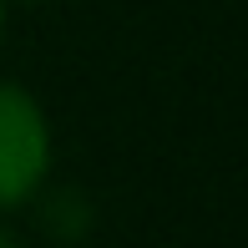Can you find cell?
<instances>
[{
    "mask_svg": "<svg viewBox=\"0 0 248 248\" xmlns=\"http://www.w3.org/2000/svg\"><path fill=\"white\" fill-rule=\"evenodd\" d=\"M0 31H5V0H0Z\"/></svg>",
    "mask_w": 248,
    "mask_h": 248,
    "instance_id": "3957f363",
    "label": "cell"
},
{
    "mask_svg": "<svg viewBox=\"0 0 248 248\" xmlns=\"http://www.w3.org/2000/svg\"><path fill=\"white\" fill-rule=\"evenodd\" d=\"M0 248H20V238H16L10 228H5V223H0Z\"/></svg>",
    "mask_w": 248,
    "mask_h": 248,
    "instance_id": "7a4b0ae2",
    "label": "cell"
},
{
    "mask_svg": "<svg viewBox=\"0 0 248 248\" xmlns=\"http://www.w3.org/2000/svg\"><path fill=\"white\" fill-rule=\"evenodd\" d=\"M51 172V122L41 101L16 81H0V213L41 193Z\"/></svg>",
    "mask_w": 248,
    "mask_h": 248,
    "instance_id": "6da1fadb",
    "label": "cell"
}]
</instances>
